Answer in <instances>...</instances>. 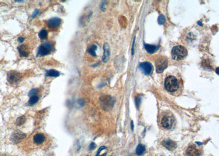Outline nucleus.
<instances>
[{
    "label": "nucleus",
    "mask_w": 219,
    "mask_h": 156,
    "mask_svg": "<svg viewBox=\"0 0 219 156\" xmlns=\"http://www.w3.org/2000/svg\"><path fill=\"white\" fill-rule=\"evenodd\" d=\"M21 75L20 73L12 71L8 73L7 80L11 84L14 85L19 83L21 80Z\"/></svg>",
    "instance_id": "5"
},
{
    "label": "nucleus",
    "mask_w": 219,
    "mask_h": 156,
    "mask_svg": "<svg viewBox=\"0 0 219 156\" xmlns=\"http://www.w3.org/2000/svg\"><path fill=\"white\" fill-rule=\"evenodd\" d=\"M19 54L21 57H27L29 54V51L28 48L26 47L25 45H21L18 47Z\"/></svg>",
    "instance_id": "13"
},
{
    "label": "nucleus",
    "mask_w": 219,
    "mask_h": 156,
    "mask_svg": "<svg viewBox=\"0 0 219 156\" xmlns=\"http://www.w3.org/2000/svg\"><path fill=\"white\" fill-rule=\"evenodd\" d=\"M106 148V147H105V146H102V147H101L100 148H99V150H98V153H97V154H96V156H105L106 155V152H105V153H104V154H100V153H101V152H102V150H105Z\"/></svg>",
    "instance_id": "24"
},
{
    "label": "nucleus",
    "mask_w": 219,
    "mask_h": 156,
    "mask_svg": "<svg viewBox=\"0 0 219 156\" xmlns=\"http://www.w3.org/2000/svg\"><path fill=\"white\" fill-rule=\"evenodd\" d=\"M144 47L146 51L150 54H153L154 52H156L158 49V47L156 45L146 44V43H144Z\"/></svg>",
    "instance_id": "16"
},
{
    "label": "nucleus",
    "mask_w": 219,
    "mask_h": 156,
    "mask_svg": "<svg viewBox=\"0 0 219 156\" xmlns=\"http://www.w3.org/2000/svg\"><path fill=\"white\" fill-rule=\"evenodd\" d=\"M139 68L146 75H150L154 69L153 65L149 62H141L139 64Z\"/></svg>",
    "instance_id": "9"
},
{
    "label": "nucleus",
    "mask_w": 219,
    "mask_h": 156,
    "mask_svg": "<svg viewBox=\"0 0 219 156\" xmlns=\"http://www.w3.org/2000/svg\"><path fill=\"white\" fill-rule=\"evenodd\" d=\"M48 35V32L45 29H42V30H41L39 34V36L40 39H46Z\"/></svg>",
    "instance_id": "21"
},
{
    "label": "nucleus",
    "mask_w": 219,
    "mask_h": 156,
    "mask_svg": "<svg viewBox=\"0 0 219 156\" xmlns=\"http://www.w3.org/2000/svg\"><path fill=\"white\" fill-rule=\"evenodd\" d=\"M165 18L163 15H161L158 18V23L159 25H162L165 23Z\"/></svg>",
    "instance_id": "23"
},
{
    "label": "nucleus",
    "mask_w": 219,
    "mask_h": 156,
    "mask_svg": "<svg viewBox=\"0 0 219 156\" xmlns=\"http://www.w3.org/2000/svg\"><path fill=\"white\" fill-rule=\"evenodd\" d=\"M52 49L51 44L48 42H45L38 48L37 56H45L50 53Z\"/></svg>",
    "instance_id": "7"
},
{
    "label": "nucleus",
    "mask_w": 219,
    "mask_h": 156,
    "mask_svg": "<svg viewBox=\"0 0 219 156\" xmlns=\"http://www.w3.org/2000/svg\"><path fill=\"white\" fill-rule=\"evenodd\" d=\"M176 120L174 114L168 111L162 112L159 118V125L164 130H172L175 127Z\"/></svg>",
    "instance_id": "1"
},
{
    "label": "nucleus",
    "mask_w": 219,
    "mask_h": 156,
    "mask_svg": "<svg viewBox=\"0 0 219 156\" xmlns=\"http://www.w3.org/2000/svg\"><path fill=\"white\" fill-rule=\"evenodd\" d=\"M187 55V50L182 46H177L174 47L172 50V56L174 60H181Z\"/></svg>",
    "instance_id": "3"
},
{
    "label": "nucleus",
    "mask_w": 219,
    "mask_h": 156,
    "mask_svg": "<svg viewBox=\"0 0 219 156\" xmlns=\"http://www.w3.org/2000/svg\"><path fill=\"white\" fill-rule=\"evenodd\" d=\"M198 24L200 26H203V24H202V23H201L200 21H198Z\"/></svg>",
    "instance_id": "33"
},
{
    "label": "nucleus",
    "mask_w": 219,
    "mask_h": 156,
    "mask_svg": "<svg viewBox=\"0 0 219 156\" xmlns=\"http://www.w3.org/2000/svg\"><path fill=\"white\" fill-rule=\"evenodd\" d=\"M202 154V148L199 146L192 144L186 151V156H200Z\"/></svg>",
    "instance_id": "4"
},
{
    "label": "nucleus",
    "mask_w": 219,
    "mask_h": 156,
    "mask_svg": "<svg viewBox=\"0 0 219 156\" xmlns=\"http://www.w3.org/2000/svg\"><path fill=\"white\" fill-rule=\"evenodd\" d=\"M78 102H79V104L81 105H84V100H82V99L78 101Z\"/></svg>",
    "instance_id": "30"
},
{
    "label": "nucleus",
    "mask_w": 219,
    "mask_h": 156,
    "mask_svg": "<svg viewBox=\"0 0 219 156\" xmlns=\"http://www.w3.org/2000/svg\"><path fill=\"white\" fill-rule=\"evenodd\" d=\"M39 10H38V9H35V10H34V13H33V14L32 15V18H34V17H35L39 13Z\"/></svg>",
    "instance_id": "27"
},
{
    "label": "nucleus",
    "mask_w": 219,
    "mask_h": 156,
    "mask_svg": "<svg viewBox=\"0 0 219 156\" xmlns=\"http://www.w3.org/2000/svg\"><path fill=\"white\" fill-rule=\"evenodd\" d=\"M46 76L48 77H57L60 76V73L58 72V71L54 70V69H51L50 70L47 71L46 72Z\"/></svg>",
    "instance_id": "18"
},
{
    "label": "nucleus",
    "mask_w": 219,
    "mask_h": 156,
    "mask_svg": "<svg viewBox=\"0 0 219 156\" xmlns=\"http://www.w3.org/2000/svg\"><path fill=\"white\" fill-rule=\"evenodd\" d=\"M37 92H38V90L37 89H32L29 92V95H30V96L35 95L37 93Z\"/></svg>",
    "instance_id": "25"
},
{
    "label": "nucleus",
    "mask_w": 219,
    "mask_h": 156,
    "mask_svg": "<svg viewBox=\"0 0 219 156\" xmlns=\"http://www.w3.org/2000/svg\"><path fill=\"white\" fill-rule=\"evenodd\" d=\"M164 87L170 93H175L179 88L177 78L173 76L167 77L164 81Z\"/></svg>",
    "instance_id": "2"
},
{
    "label": "nucleus",
    "mask_w": 219,
    "mask_h": 156,
    "mask_svg": "<svg viewBox=\"0 0 219 156\" xmlns=\"http://www.w3.org/2000/svg\"><path fill=\"white\" fill-rule=\"evenodd\" d=\"M24 40H25V39L24 37H19L18 39V41L19 42H20V43H22V42H23Z\"/></svg>",
    "instance_id": "28"
},
{
    "label": "nucleus",
    "mask_w": 219,
    "mask_h": 156,
    "mask_svg": "<svg viewBox=\"0 0 219 156\" xmlns=\"http://www.w3.org/2000/svg\"><path fill=\"white\" fill-rule=\"evenodd\" d=\"M61 21V19L59 18H53L48 21V25L50 28H57L58 26H60Z\"/></svg>",
    "instance_id": "11"
},
{
    "label": "nucleus",
    "mask_w": 219,
    "mask_h": 156,
    "mask_svg": "<svg viewBox=\"0 0 219 156\" xmlns=\"http://www.w3.org/2000/svg\"><path fill=\"white\" fill-rule=\"evenodd\" d=\"M95 147H96L95 143H91V145H89V150H93V149H94Z\"/></svg>",
    "instance_id": "26"
},
{
    "label": "nucleus",
    "mask_w": 219,
    "mask_h": 156,
    "mask_svg": "<svg viewBox=\"0 0 219 156\" xmlns=\"http://www.w3.org/2000/svg\"><path fill=\"white\" fill-rule=\"evenodd\" d=\"M135 43V39H134V41L133 42V46H132V55L134 54V46Z\"/></svg>",
    "instance_id": "29"
},
{
    "label": "nucleus",
    "mask_w": 219,
    "mask_h": 156,
    "mask_svg": "<svg viewBox=\"0 0 219 156\" xmlns=\"http://www.w3.org/2000/svg\"><path fill=\"white\" fill-rule=\"evenodd\" d=\"M97 50V46L96 45H92L91 47H90L88 50V52L90 54L93 56V57H96L97 55H96V53H95V50Z\"/></svg>",
    "instance_id": "20"
},
{
    "label": "nucleus",
    "mask_w": 219,
    "mask_h": 156,
    "mask_svg": "<svg viewBox=\"0 0 219 156\" xmlns=\"http://www.w3.org/2000/svg\"><path fill=\"white\" fill-rule=\"evenodd\" d=\"M39 96H36V95H33V96H31V98L29 99V105H34L35 104H36L37 102H39Z\"/></svg>",
    "instance_id": "19"
},
{
    "label": "nucleus",
    "mask_w": 219,
    "mask_h": 156,
    "mask_svg": "<svg viewBox=\"0 0 219 156\" xmlns=\"http://www.w3.org/2000/svg\"><path fill=\"white\" fill-rule=\"evenodd\" d=\"M25 137H26V135L25 134H24L21 132L18 131L13 134V136H12V140L14 142L17 143L22 139H23Z\"/></svg>",
    "instance_id": "14"
},
{
    "label": "nucleus",
    "mask_w": 219,
    "mask_h": 156,
    "mask_svg": "<svg viewBox=\"0 0 219 156\" xmlns=\"http://www.w3.org/2000/svg\"><path fill=\"white\" fill-rule=\"evenodd\" d=\"M45 136L43 134H37L34 136V143L37 145H41L44 142Z\"/></svg>",
    "instance_id": "15"
},
{
    "label": "nucleus",
    "mask_w": 219,
    "mask_h": 156,
    "mask_svg": "<svg viewBox=\"0 0 219 156\" xmlns=\"http://www.w3.org/2000/svg\"><path fill=\"white\" fill-rule=\"evenodd\" d=\"M100 102L102 107L105 110H109L111 108L113 105V102L111 97L108 95L102 96L100 98Z\"/></svg>",
    "instance_id": "8"
},
{
    "label": "nucleus",
    "mask_w": 219,
    "mask_h": 156,
    "mask_svg": "<svg viewBox=\"0 0 219 156\" xmlns=\"http://www.w3.org/2000/svg\"><path fill=\"white\" fill-rule=\"evenodd\" d=\"M0 156H8L7 155V154H0Z\"/></svg>",
    "instance_id": "34"
},
{
    "label": "nucleus",
    "mask_w": 219,
    "mask_h": 156,
    "mask_svg": "<svg viewBox=\"0 0 219 156\" xmlns=\"http://www.w3.org/2000/svg\"><path fill=\"white\" fill-rule=\"evenodd\" d=\"M103 49H104V52L103 57L102 58V62H106L109 59L110 55L109 45L107 43H105L104 47H103Z\"/></svg>",
    "instance_id": "12"
},
{
    "label": "nucleus",
    "mask_w": 219,
    "mask_h": 156,
    "mask_svg": "<svg viewBox=\"0 0 219 156\" xmlns=\"http://www.w3.org/2000/svg\"><path fill=\"white\" fill-rule=\"evenodd\" d=\"M157 72L161 73L168 66V60L165 58L160 57L156 61Z\"/></svg>",
    "instance_id": "6"
},
{
    "label": "nucleus",
    "mask_w": 219,
    "mask_h": 156,
    "mask_svg": "<svg viewBox=\"0 0 219 156\" xmlns=\"http://www.w3.org/2000/svg\"><path fill=\"white\" fill-rule=\"evenodd\" d=\"M145 151H146L145 146L143 145H142V144H140L136 147V154L138 156H142V155H143V154H145Z\"/></svg>",
    "instance_id": "17"
},
{
    "label": "nucleus",
    "mask_w": 219,
    "mask_h": 156,
    "mask_svg": "<svg viewBox=\"0 0 219 156\" xmlns=\"http://www.w3.org/2000/svg\"><path fill=\"white\" fill-rule=\"evenodd\" d=\"M131 125H132V130H133V128H134V125H133V121H132V122H131Z\"/></svg>",
    "instance_id": "32"
},
{
    "label": "nucleus",
    "mask_w": 219,
    "mask_h": 156,
    "mask_svg": "<svg viewBox=\"0 0 219 156\" xmlns=\"http://www.w3.org/2000/svg\"><path fill=\"white\" fill-rule=\"evenodd\" d=\"M162 145L169 151H173L177 147V144L174 141L169 139L164 140L162 142Z\"/></svg>",
    "instance_id": "10"
},
{
    "label": "nucleus",
    "mask_w": 219,
    "mask_h": 156,
    "mask_svg": "<svg viewBox=\"0 0 219 156\" xmlns=\"http://www.w3.org/2000/svg\"><path fill=\"white\" fill-rule=\"evenodd\" d=\"M25 122V117L24 116H21V117H19L18 118L17 120L16 124L18 126H20L21 125L23 124Z\"/></svg>",
    "instance_id": "22"
},
{
    "label": "nucleus",
    "mask_w": 219,
    "mask_h": 156,
    "mask_svg": "<svg viewBox=\"0 0 219 156\" xmlns=\"http://www.w3.org/2000/svg\"><path fill=\"white\" fill-rule=\"evenodd\" d=\"M215 71H216V72H217V75H219V68H217V69H216Z\"/></svg>",
    "instance_id": "31"
}]
</instances>
